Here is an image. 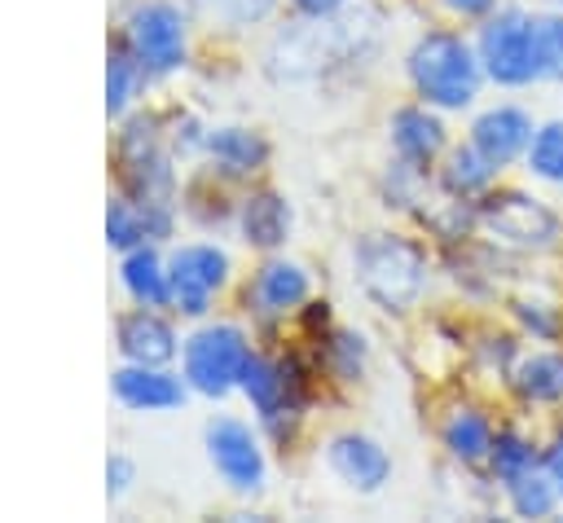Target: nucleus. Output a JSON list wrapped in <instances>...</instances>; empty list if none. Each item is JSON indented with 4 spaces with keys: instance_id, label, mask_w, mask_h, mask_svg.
Masks as SVG:
<instances>
[{
    "instance_id": "39448f33",
    "label": "nucleus",
    "mask_w": 563,
    "mask_h": 523,
    "mask_svg": "<svg viewBox=\"0 0 563 523\" xmlns=\"http://www.w3.org/2000/svg\"><path fill=\"white\" fill-rule=\"evenodd\" d=\"M123 44L136 53V62L145 66L150 79L180 70V66H185V48H189L180 9L167 4V0H145V4H136V9L128 13Z\"/></svg>"
},
{
    "instance_id": "7c9ffc66",
    "label": "nucleus",
    "mask_w": 563,
    "mask_h": 523,
    "mask_svg": "<svg viewBox=\"0 0 563 523\" xmlns=\"http://www.w3.org/2000/svg\"><path fill=\"white\" fill-rule=\"evenodd\" d=\"M537 31H541V66H545V79H559L563 84V18H537Z\"/></svg>"
},
{
    "instance_id": "ddd939ff",
    "label": "nucleus",
    "mask_w": 563,
    "mask_h": 523,
    "mask_svg": "<svg viewBox=\"0 0 563 523\" xmlns=\"http://www.w3.org/2000/svg\"><path fill=\"white\" fill-rule=\"evenodd\" d=\"M484 224H488L501 242H515V246H545V242H554V233H559V220H554L537 198H523V193L488 198Z\"/></svg>"
},
{
    "instance_id": "4be33fe9",
    "label": "nucleus",
    "mask_w": 563,
    "mask_h": 523,
    "mask_svg": "<svg viewBox=\"0 0 563 523\" xmlns=\"http://www.w3.org/2000/svg\"><path fill=\"white\" fill-rule=\"evenodd\" d=\"M440 439H444L449 457H457L462 466H475V461H488L497 435H493V422L479 409H453L444 431H440Z\"/></svg>"
},
{
    "instance_id": "a211bd4d",
    "label": "nucleus",
    "mask_w": 563,
    "mask_h": 523,
    "mask_svg": "<svg viewBox=\"0 0 563 523\" xmlns=\"http://www.w3.org/2000/svg\"><path fill=\"white\" fill-rule=\"evenodd\" d=\"M119 281L132 294V303H145V308L172 303V272H167V259L154 251V242H141V246L123 251Z\"/></svg>"
},
{
    "instance_id": "6e6552de",
    "label": "nucleus",
    "mask_w": 563,
    "mask_h": 523,
    "mask_svg": "<svg viewBox=\"0 0 563 523\" xmlns=\"http://www.w3.org/2000/svg\"><path fill=\"white\" fill-rule=\"evenodd\" d=\"M207 457H211L216 475L233 492L251 497V492L264 488V453H260V439H255V431L246 422H238V418H211L207 422Z\"/></svg>"
},
{
    "instance_id": "bb28decb",
    "label": "nucleus",
    "mask_w": 563,
    "mask_h": 523,
    "mask_svg": "<svg viewBox=\"0 0 563 523\" xmlns=\"http://www.w3.org/2000/svg\"><path fill=\"white\" fill-rule=\"evenodd\" d=\"M528 171H532L537 180L563 185V119L541 123V127L532 132V145H528Z\"/></svg>"
},
{
    "instance_id": "5701e85b",
    "label": "nucleus",
    "mask_w": 563,
    "mask_h": 523,
    "mask_svg": "<svg viewBox=\"0 0 563 523\" xmlns=\"http://www.w3.org/2000/svg\"><path fill=\"white\" fill-rule=\"evenodd\" d=\"M497 163L493 158H484L471 141L466 145H457L453 154H449V163H444V171H440V185L453 193V198H475V193H484L493 180H497Z\"/></svg>"
},
{
    "instance_id": "0eeeda50",
    "label": "nucleus",
    "mask_w": 563,
    "mask_h": 523,
    "mask_svg": "<svg viewBox=\"0 0 563 523\" xmlns=\"http://www.w3.org/2000/svg\"><path fill=\"white\" fill-rule=\"evenodd\" d=\"M172 272V303L185 316H202L211 308V294L229 281V255L216 242H185L167 259Z\"/></svg>"
},
{
    "instance_id": "9d476101",
    "label": "nucleus",
    "mask_w": 563,
    "mask_h": 523,
    "mask_svg": "<svg viewBox=\"0 0 563 523\" xmlns=\"http://www.w3.org/2000/svg\"><path fill=\"white\" fill-rule=\"evenodd\" d=\"M114 347L132 365H172L176 352H180V338H176L167 316H158L154 308L136 303L132 312H123L114 321Z\"/></svg>"
},
{
    "instance_id": "9b49d317",
    "label": "nucleus",
    "mask_w": 563,
    "mask_h": 523,
    "mask_svg": "<svg viewBox=\"0 0 563 523\" xmlns=\"http://www.w3.org/2000/svg\"><path fill=\"white\" fill-rule=\"evenodd\" d=\"M238 391L251 400V409H255L264 422H273V418H295V409H299V374H295L290 365L273 360V356H260V352H251Z\"/></svg>"
},
{
    "instance_id": "393cba45",
    "label": "nucleus",
    "mask_w": 563,
    "mask_h": 523,
    "mask_svg": "<svg viewBox=\"0 0 563 523\" xmlns=\"http://www.w3.org/2000/svg\"><path fill=\"white\" fill-rule=\"evenodd\" d=\"M510 510L519 514V519H545L563 497H559V488H554V479L545 475V466L541 470H528L523 479H515L510 488Z\"/></svg>"
},
{
    "instance_id": "c85d7f7f",
    "label": "nucleus",
    "mask_w": 563,
    "mask_h": 523,
    "mask_svg": "<svg viewBox=\"0 0 563 523\" xmlns=\"http://www.w3.org/2000/svg\"><path fill=\"white\" fill-rule=\"evenodd\" d=\"M515 316H519V325H523L532 338H541V343H554L559 330H563L559 308L545 303V299H519V303H515Z\"/></svg>"
},
{
    "instance_id": "f257e3e1",
    "label": "nucleus",
    "mask_w": 563,
    "mask_h": 523,
    "mask_svg": "<svg viewBox=\"0 0 563 523\" xmlns=\"http://www.w3.org/2000/svg\"><path fill=\"white\" fill-rule=\"evenodd\" d=\"M405 62H409L413 92L435 110H466L479 92V79H484L479 53L453 31H427L409 48Z\"/></svg>"
},
{
    "instance_id": "a878e982",
    "label": "nucleus",
    "mask_w": 563,
    "mask_h": 523,
    "mask_svg": "<svg viewBox=\"0 0 563 523\" xmlns=\"http://www.w3.org/2000/svg\"><path fill=\"white\" fill-rule=\"evenodd\" d=\"M488 461H493V475H497V479L510 488L515 479H523L528 470H537V448H532V444H528L519 431H497Z\"/></svg>"
},
{
    "instance_id": "4468645a",
    "label": "nucleus",
    "mask_w": 563,
    "mask_h": 523,
    "mask_svg": "<svg viewBox=\"0 0 563 523\" xmlns=\"http://www.w3.org/2000/svg\"><path fill=\"white\" fill-rule=\"evenodd\" d=\"M532 114L528 110H519V105H493V110H484L475 123H471V145L484 154V158H493L497 167H506V163H515L519 154H528V145H532Z\"/></svg>"
},
{
    "instance_id": "aec40b11",
    "label": "nucleus",
    "mask_w": 563,
    "mask_h": 523,
    "mask_svg": "<svg viewBox=\"0 0 563 523\" xmlns=\"http://www.w3.org/2000/svg\"><path fill=\"white\" fill-rule=\"evenodd\" d=\"M207 154H211V163L224 176H255L264 167V158H268V145H264L260 132L224 123V127H211L207 132Z\"/></svg>"
},
{
    "instance_id": "f8f14e48",
    "label": "nucleus",
    "mask_w": 563,
    "mask_h": 523,
    "mask_svg": "<svg viewBox=\"0 0 563 523\" xmlns=\"http://www.w3.org/2000/svg\"><path fill=\"white\" fill-rule=\"evenodd\" d=\"M325 461H330V470H334L347 488H356V492H378V488L391 479V457H387V448H383L378 439L361 435V431L334 435V439L325 444Z\"/></svg>"
},
{
    "instance_id": "473e14b6",
    "label": "nucleus",
    "mask_w": 563,
    "mask_h": 523,
    "mask_svg": "<svg viewBox=\"0 0 563 523\" xmlns=\"http://www.w3.org/2000/svg\"><path fill=\"white\" fill-rule=\"evenodd\" d=\"M290 4H295L299 18H334L347 0H290Z\"/></svg>"
},
{
    "instance_id": "cd10ccee",
    "label": "nucleus",
    "mask_w": 563,
    "mask_h": 523,
    "mask_svg": "<svg viewBox=\"0 0 563 523\" xmlns=\"http://www.w3.org/2000/svg\"><path fill=\"white\" fill-rule=\"evenodd\" d=\"M325 356H330V369H334L343 382H352V378H361V369H365V338L352 334V330H339V334H330Z\"/></svg>"
},
{
    "instance_id": "f3484780",
    "label": "nucleus",
    "mask_w": 563,
    "mask_h": 523,
    "mask_svg": "<svg viewBox=\"0 0 563 523\" xmlns=\"http://www.w3.org/2000/svg\"><path fill=\"white\" fill-rule=\"evenodd\" d=\"M391 149L400 163L427 171L444 149V123L431 114V105H400L391 114Z\"/></svg>"
},
{
    "instance_id": "f03ea898",
    "label": "nucleus",
    "mask_w": 563,
    "mask_h": 523,
    "mask_svg": "<svg viewBox=\"0 0 563 523\" xmlns=\"http://www.w3.org/2000/svg\"><path fill=\"white\" fill-rule=\"evenodd\" d=\"M352 268L361 290L383 312H409L427 290V255L396 233H369L352 251Z\"/></svg>"
},
{
    "instance_id": "72a5a7b5",
    "label": "nucleus",
    "mask_w": 563,
    "mask_h": 523,
    "mask_svg": "<svg viewBox=\"0 0 563 523\" xmlns=\"http://www.w3.org/2000/svg\"><path fill=\"white\" fill-rule=\"evenodd\" d=\"M541 466H545V475L554 479V488H559V497H563V435L545 448V461H541Z\"/></svg>"
},
{
    "instance_id": "f704fd0d",
    "label": "nucleus",
    "mask_w": 563,
    "mask_h": 523,
    "mask_svg": "<svg viewBox=\"0 0 563 523\" xmlns=\"http://www.w3.org/2000/svg\"><path fill=\"white\" fill-rule=\"evenodd\" d=\"M453 13H462V18H484V13H493V4L497 0H444Z\"/></svg>"
},
{
    "instance_id": "6ab92c4d",
    "label": "nucleus",
    "mask_w": 563,
    "mask_h": 523,
    "mask_svg": "<svg viewBox=\"0 0 563 523\" xmlns=\"http://www.w3.org/2000/svg\"><path fill=\"white\" fill-rule=\"evenodd\" d=\"M238 229H242L246 246H260V251L282 246L286 233H290V207H286V198L273 193V189H260V193L242 198L238 202Z\"/></svg>"
},
{
    "instance_id": "2f4dec72",
    "label": "nucleus",
    "mask_w": 563,
    "mask_h": 523,
    "mask_svg": "<svg viewBox=\"0 0 563 523\" xmlns=\"http://www.w3.org/2000/svg\"><path fill=\"white\" fill-rule=\"evenodd\" d=\"M132 483H136V466H132V457L110 453V461H106V497L119 501V497H128Z\"/></svg>"
},
{
    "instance_id": "20e7f679",
    "label": "nucleus",
    "mask_w": 563,
    "mask_h": 523,
    "mask_svg": "<svg viewBox=\"0 0 563 523\" xmlns=\"http://www.w3.org/2000/svg\"><path fill=\"white\" fill-rule=\"evenodd\" d=\"M251 360V343L238 325L229 321H216V325H202L194 330L185 343H180V365H185V382L189 391L207 396V400H220L229 396L238 382H242V369Z\"/></svg>"
},
{
    "instance_id": "423d86ee",
    "label": "nucleus",
    "mask_w": 563,
    "mask_h": 523,
    "mask_svg": "<svg viewBox=\"0 0 563 523\" xmlns=\"http://www.w3.org/2000/svg\"><path fill=\"white\" fill-rule=\"evenodd\" d=\"M119 176L123 189L141 202H167L172 198V158L158 145V132L150 119H132L119 132Z\"/></svg>"
},
{
    "instance_id": "2eb2a0df",
    "label": "nucleus",
    "mask_w": 563,
    "mask_h": 523,
    "mask_svg": "<svg viewBox=\"0 0 563 523\" xmlns=\"http://www.w3.org/2000/svg\"><path fill=\"white\" fill-rule=\"evenodd\" d=\"M172 233V211L167 202H141L132 193L110 198L106 207V242L114 251H132L141 242H158Z\"/></svg>"
},
{
    "instance_id": "1a4fd4ad",
    "label": "nucleus",
    "mask_w": 563,
    "mask_h": 523,
    "mask_svg": "<svg viewBox=\"0 0 563 523\" xmlns=\"http://www.w3.org/2000/svg\"><path fill=\"white\" fill-rule=\"evenodd\" d=\"M110 391L132 413H167V409L185 404L189 382H185V374H172L167 365H132V360H123L110 374Z\"/></svg>"
},
{
    "instance_id": "dca6fc26",
    "label": "nucleus",
    "mask_w": 563,
    "mask_h": 523,
    "mask_svg": "<svg viewBox=\"0 0 563 523\" xmlns=\"http://www.w3.org/2000/svg\"><path fill=\"white\" fill-rule=\"evenodd\" d=\"M308 272L295 259H268L246 286V308L255 316H286L299 303H308Z\"/></svg>"
},
{
    "instance_id": "412c9836",
    "label": "nucleus",
    "mask_w": 563,
    "mask_h": 523,
    "mask_svg": "<svg viewBox=\"0 0 563 523\" xmlns=\"http://www.w3.org/2000/svg\"><path fill=\"white\" fill-rule=\"evenodd\" d=\"M510 387L528 404H554V400H563V352H532V356L515 360Z\"/></svg>"
},
{
    "instance_id": "c756f323",
    "label": "nucleus",
    "mask_w": 563,
    "mask_h": 523,
    "mask_svg": "<svg viewBox=\"0 0 563 523\" xmlns=\"http://www.w3.org/2000/svg\"><path fill=\"white\" fill-rule=\"evenodd\" d=\"M202 9L229 26H255L277 9V0H202Z\"/></svg>"
},
{
    "instance_id": "b1692460",
    "label": "nucleus",
    "mask_w": 563,
    "mask_h": 523,
    "mask_svg": "<svg viewBox=\"0 0 563 523\" xmlns=\"http://www.w3.org/2000/svg\"><path fill=\"white\" fill-rule=\"evenodd\" d=\"M145 79H150V75H145V66L136 62V53H132L128 44H114L110 57H106V114L119 119V114L132 105V97H136V88H141Z\"/></svg>"
},
{
    "instance_id": "7ed1b4c3",
    "label": "nucleus",
    "mask_w": 563,
    "mask_h": 523,
    "mask_svg": "<svg viewBox=\"0 0 563 523\" xmlns=\"http://www.w3.org/2000/svg\"><path fill=\"white\" fill-rule=\"evenodd\" d=\"M484 75L501 88H528L532 79H545L541 66V31L537 18H528L523 9H501L479 26V44H475Z\"/></svg>"
}]
</instances>
